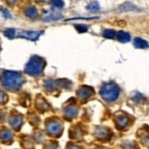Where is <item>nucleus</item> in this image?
Returning a JSON list of instances; mask_svg holds the SVG:
<instances>
[{
	"instance_id": "obj_1",
	"label": "nucleus",
	"mask_w": 149,
	"mask_h": 149,
	"mask_svg": "<svg viewBox=\"0 0 149 149\" xmlns=\"http://www.w3.org/2000/svg\"><path fill=\"white\" fill-rule=\"evenodd\" d=\"M120 93V88L115 83H109L103 86L100 93L101 96L107 102H113L118 98Z\"/></svg>"
},
{
	"instance_id": "obj_2",
	"label": "nucleus",
	"mask_w": 149,
	"mask_h": 149,
	"mask_svg": "<svg viewBox=\"0 0 149 149\" xmlns=\"http://www.w3.org/2000/svg\"><path fill=\"white\" fill-rule=\"evenodd\" d=\"M1 81L3 85L8 88H17L20 86L22 79L21 76L17 72H6L3 74Z\"/></svg>"
},
{
	"instance_id": "obj_3",
	"label": "nucleus",
	"mask_w": 149,
	"mask_h": 149,
	"mask_svg": "<svg viewBox=\"0 0 149 149\" xmlns=\"http://www.w3.org/2000/svg\"><path fill=\"white\" fill-rule=\"evenodd\" d=\"M44 67V61L40 57H33L26 66V72L31 75L40 74Z\"/></svg>"
},
{
	"instance_id": "obj_4",
	"label": "nucleus",
	"mask_w": 149,
	"mask_h": 149,
	"mask_svg": "<svg viewBox=\"0 0 149 149\" xmlns=\"http://www.w3.org/2000/svg\"><path fill=\"white\" fill-rule=\"evenodd\" d=\"M93 93V89L89 86H82L77 91L78 96L81 99H87Z\"/></svg>"
},
{
	"instance_id": "obj_5",
	"label": "nucleus",
	"mask_w": 149,
	"mask_h": 149,
	"mask_svg": "<svg viewBox=\"0 0 149 149\" xmlns=\"http://www.w3.org/2000/svg\"><path fill=\"white\" fill-rule=\"evenodd\" d=\"M116 37H117V40L120 41V42H123V43H125V42H128L130 41V35L125 31H119L117 34H116Z\"/></svg>"
},
{
	"instance_id": "obj_6",
	"label": "nucleus",
	"mask_w": 149,
	"mask_h": 149,
	"mask_svg": "<svg viewBox=\"0 0 149 149\" xmlns=\"http://www.w3.org/2000/svg\"><path fill=\"white\" fill-rule=\"evenodd\" d=\"M115 121H116V125H117V126L120 128H123L127 125L128 118L125 115H118L117 117H116Z\"/></svg>"
},
{
	"instance_id": "obj_7",
	"label": "nucleus",
	"mask_w": 149,
	"mask_h": 149,
	"mask_svg": "<svg viewBox=\"0 0 149 149\" xmlns=\"http://www.w3.org/2000/svg\"><path fill=\"white\" fill-rule=\"evenodd\" d=\"M134 45L135 48L137 49H146L147 47V42L144 40H142L140 38H135L134 40Z\"/></svg>"
},
{
	"instance_id": "obj_8",
	"label": "nucleus",
	"mask_w": 149,
	"mask_h": 149,
	"mask_svg": "<svg viewBox=\"0 0 149 149\" xmlns=\"http://www.w3.org/2000/svg\"><path fill=\"white\" fill-rule=\"evenodd\" d=\"M26 14L30 17H34L37 16V10L34 6H29L27 10H26Z\"/></svg>"
},
{
	"instance_id": "obj_9",
	"label": "nucleus",
	"mask_w": 149,
	"mask_h": 149,
	"mask_svg": "<svg viewBox=\"0 0 149 149\" xmlns=\"http://www.w3.org/2000/svg\"><path fill=\"white\" fill-rule=\"evenodd\" d=\"M77 113V108L75 106H69L66 110H65V113L66 115H70V116H73L75 115Z\"/></svg>"
},
{
	"instance_id": "obj_10",
	"label": "nucleus",
	"mask_w": 149,
	"mask_h": 149,
	"mask_svg": "<svg viewBox=\"0 0 149 149\" xmlns=\"http://www.w3.org/2000/svg\"><path fill=\"white\" fill-rule=\"evenodd\" d=\"M40 32H25V34L26 35H23L24 37L26 38H30V40H36V38L38 37V34Z\"/></svg>"
},
{
	"instance_id": "obj_11",
	"label": "nucleus",
	"mask_w": 149,
	"mask_h": 149,
	"mask_svg": "<svg viewBox=\"0 0 149 149\" xmlns=\"http://www.w3.org/2000/svg\"><path fill=\"white\" fill-rule=\"evenodd\" d=\"M103 36L107 38H113L115 36V31L113 29H105L103 32Z\"/></svg>"
},
{
	"instance_id": "obj_12",
	"label": "nucleus",
	"mask_w": 149,
	"mask_h": 149,
	"mask_svg": "<svg viewBox=\"0 0 149 149\" xmlns=\"http://www.w3.org/2000/svg\"><path fill=\"white\" fill-rule=\"evenodd\" d=\"M87 9L91 10V11H95V10H98L99 9V5L97 2H93L91 3L88 6H87Z\"/></svg>"
},
{
	"instance_id": "obj_13",
	"label": "nucleus",
	"mask_w": 149,
	"mask_h": 149,
	"mask_svg": "<svg viewBox=\"0 0 149 149\" xmlns=\"http://www.w3.org/2000/svg\"><path fill=\"white\" fill-rule=\"evenodd\" d=\"M75 27H76V29H77L78 31H79V32H81V33H83V32H86L87 29H88L87 26H85V25H76Z\"/></svg>"
},
{
	"instance_id": "obj_14",
	"label": "nucleus",
	"mask_w": 149,
	"mask_h": 149,
	"mask_svg": "<svg viewBox=\"0 0 149 149\" xmlns=\"http://www.w3.org/2000/svg\"><path fill=\"white\" fill-rule=\"evenodd\" d=\"M14 34H15V30L14 29H9L8 30H6L5 31V35L6 37H8V38H12V37H14Z\"/></svg>"
},
{
	"instance_id": "obj_15",
	"label": "nucleus",
	"mask_w": 149,
	"mask_h": 149,
	"mask_svg": "<svg viewBox=\"0 0 149 149\" xmlns=\"http://www.w3.org/2000/svg\"><path fill=\"white\" fill-rule=\"evenodd\" d=\"M49 130H53V131H57L58 129H59V125L57 124V123L53 122V123H51V124H49Z\"/></svg>"
},
{
	"instance_id": "obj_16",
	"label": "nucleus",
	"mask_w": 149,
	"mask_h": 149,
	"mask_svg": "<svg viewBox=\"0 0 149 149\" xmlns=\"http://www.w3.org/2000/svg\"><path fill=\"white\" fill-rule=\"evenodd\" d=\"M51 4H54V6H58V8H61V6H63V2L62 1H51Z\"/></svg>"
}]
</instances>
